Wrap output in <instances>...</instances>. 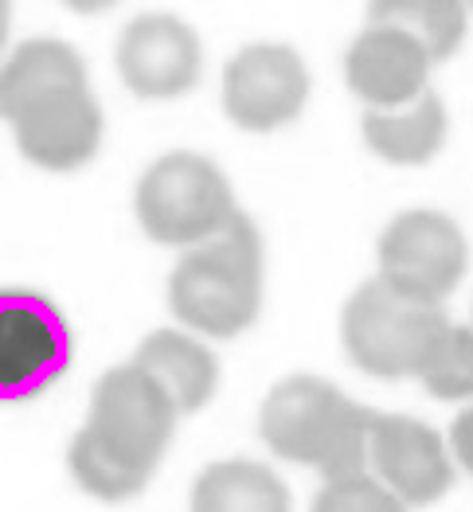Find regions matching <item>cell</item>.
Here are the masks:
<instances>
[{
  "label": "cell",
  "instance_id": "2",
  "mask_svg": "<svg viewBox=\"0 0 473 512\" xmlns=\"http://www.w3.org/2000/svg\"><path fill=\"white\" fill-rule=\"evenodd\" d=\"M364 430L368 407L352 403L341 387L321 376H286L270 387L258 411L262 442L278 458L317 470L325 481L368 466Z\"/></svg>",
  "mask_w": 473,
  "mask_h": 512
},
{
  "label": "cell",
  "instance_id": "6",
  "mask_svg": "<svg viewBox=\"0 0 473 512\" xmlns=\"http://www.w3.org/2000/svg\"><path fill=\"white\" fill-rule=\"evenodd\" d=\"M75 337L63 309L36 290H0V403L43 395L71 368Z\"/></svg>",
  "mask_w": 473,
  "mask_h": 512
},
{
  "label": "cell",
  "instance_id": "12",
  "mask_svg": "<svg viewBox=\"0 0 473 512\" xmlns=\"http://www.w3.org/2000/svg\"><path fill=\"white\" fill-rule=\"evenodd\" d=\"M430 67L434 59L423 43L384 24H368L344 51V83L368 110H391L419 98L430 83Z\"/></svg>",
  "mask_w": 473,
  "mask_h": 512
},
{
  "label": "cell",
  "instance_id": "9",
  "mask_svg": "<svg viewBox=\"0 0 473 512\" xmlns=\"http://www.w3.org/2000/svg\"><path fill=\"white\" fill-rule=\"evenodd\" d=\"M364 450L372 477L387 485L407 509L434 505L454 485V462L446 454V442L411 415L368 411Z\"/></svg>",
  "mask_w": 473,
  "mask_h": 512
},
{
  "label": "cell",
  "instance_id": "15",
  "mask_svg": "<svg viewBox=\"0 0 473 512\" xmlns=\"http://www.w3.org/2000/svg\"><path fill=\"white\" fill-rule=\"evenodd\" d=\"M360 133L364 145L387 165H427L446 141V106L427 86L419 98L403 106L368 110L360 118Z\"/></svg>",
  "mask_w": 473,
  "mask_h": 512
},
{
  "label": "cell",
  "instance_id": "4",
  "mask_svg": "<svg viewBox=\"0 0 473 512\" xmlns=\"http://www.w3.org/2000/svg\"><path fill=\"white\" fill-rule=\"evenodd\" d=\"M133 212L141 231L161 247H192L215 235L235 208V192L223 169L188 149L153 161L133 192Z\"/></svg>",
  "mask_w": 473,
  "mask_h": 512
},
{
  "label": "cell",
  "instance_id": "16",
  "mask_svg": "<svg viewBox=\"0 0 473 512\" xmlns=\"http://www.w3.org/2000/svg\"><path fill=\"white\" fill-rule=\"evenodd\" d=\"M188 512H294L278 473L251 458H223L200 470Z\"/></svg>",
  "mask_w": 473,
  "mask_h": 512
},
{
  "label": "cell",
  "instance_id": "3",
  "mask_svg": "<svg viewBox=\"0 0 473 512\" xmlns=\"http://www.w3.org/2000/svg\"><path fill=\"white\" fill-rule=\"evenodd\" d=\"M450 317L442 305L403 298L380 278L364 282L344 301L341 341L348 360L376 380L419 376L427 352L446 333Z\"/></svg>",
  "mask_w": 473,
  "mask_h": 512
},
{
  "label": "cell",
  "instance_id": "23",
  "mask_svg": "<svg viewBox=\"0 0 473 512\" xmlns=\"http://www.w3.org/2000/svg\"><path fill=\"white\" fill-rule=\"evenodd\" d=\"M8 28H12V0H0V51L8 43Z\"/></svg>",
  "mask_w": 473,
  "mask_h": 512
},
{
  "label": "cell",
  "instance_id": "21",
  "mask_svg": "<svg viewBox=\"0 0 473 512\" xmlns=\"http://www.w3.org/2000/svg\"><path fill=\"white\" fill-rule=\"evenodd\" d=\"M470 427H473V415L470 411H462L454 423H450V462H458L462 470H470L473 462V450H470Z\"/></svg>",
  "mask_w": 473,
  "mask_h": 512
},
{
  "label": "cell",
  "instance_id": "10",
  "mask_svg": "<svg viewBox=\"0 0 473 512\" xmlns=\"http://www.w3.org/2000/svg\"><path fill=\"white\" fill-rule=\"evenodd\" d=\"M204 47L192 24L172 12H141L122 28L118 75L137 98H180L200 83Z\"/></svg>",
  "mask_w": 473,
  "mask_h": 512
},
{
  "label": "cell",
  "instance_id": "20",
  "mask_svg": "<svg viewBox=\"0 0 473 512\" xmlns=\"http://www.w3.org/2000/svg\"><path fill=\"white\" fill-rule=\"evenodd\" d=\"M309 512H407V505L368 470H360L325 481V489L313 497Z\"/></svg>",
  "mask_w": 473,
  "mask_h": 512
},
{
  "label": "cell",
  "instance_id": "13",
  "mask_svg": "<svg viewBox=\"0 0 473 512\" xmlns=\"http://www.w3.org/2000/svg\"><path fill=\"white\" fill-rule=\"evenodd\" d=\"M133 364L169 395L176 415H192L208 407L219 387V360L208 344L192 333L157 329L137 344Z\"/></svg>",
  "mask_w": 473,
  "mask_h": 512
},
{
  "label": "cell",
  "instance_id": "22",
  "mask_svg": "<svg viewBox=\"0 0 473 512\" xmlns=\"http://www.w3.org/2000/svg\"><path fill=\"white\" fill-rule=\"evenodd\" d=\"M71 12H79V16H98V12H110L114 4H122V0H63Z\"/></svg>",
  "mask_w": 473,
  "mask_h": 512
},
{
  "label": "cell",
  "instance_id": "11",
  "mask_svg": "<svg viewBox=\"0 0 473 512\" xmlns=\"http://www.w3.org/2000/svg\"><path fill=\"white\" fill-rule=\"evenodd\" d=\"M16 149L47 172H75L102 145V106L86 86H67L24 110L16 122Z\"/></svg>",
  "mask_w": 473,
  "mask_h": 512
},
{
  "label": "cell",
  "instance_id": "17",
  "mask_svg": "<svg viewBox=\"0 0 473 512\" xmlns=\"http://www.w3.org/2000/svg\"><path fill=\"white\" fill-rule=\"evenodd\" d=\"M368 24L399 28L430 59H450L470 28L466 0H368Z\"/></svg>",
  "mask_w": 473,
  "mask_h": 512
},
{
  "label": "cell",
  "instance_id": "8",
  "mask_svg": "<svg viewBox=\"0 0 473 512\" xmlns=\"http://www.w3.org/2000/svg\"><path fill=\"white\" fill-rule=\"evenodd\" d=\"M309 102V67L290 43H247L223 67V114L247 133L290 126Z\"/></svg>",
  "mask_w": 473,
  "mask_h": 512
},
{
  "label": "cell",
  "instance_id": "5",
  "mask_svg": "<svg viewBox=\"0 0 473 512\" xmlns=\"http://www.w3.org/2000/svg\"><path fill=\"white\" fill-rule=\"evenodd\" d=\"M380 282L395 294L442 305L466 278V235L446 212L411 208L399 212L380 235Z\"/></svg>",
  "mask_w": 473,
  "mask_h": 512
},
{
  "label": "cell",
  "instance_id": "18",
  "mask_svg": "<svg viewBox=\"0 0 473 512\" xmlns=\"http://www.w3.org/2000/svg\"><path fill=\"white\" fill-rule=\"evenodd\" d=\"M67 466H71V477L79 481V489L98 497V501H129L137 497L153 473L141 470V466H129L126 458H118L114 450H106L90 430H79L71 438V450H67Z\"/></svg>",
  "mask_w": 473,
  "mask_h": 512
},
{
  "label": "cell",
  "instance_id": "1",
  "mask_svg": "<svg viewBox=\"0 0 473 512\" xmlns=\"http://www.w3.org/2000/svg\"><path fill=\"white\" fill-rule=\"evenodd\" d=\"M262 235L247 212H235L215 235L184 247L169 274V309L188 333L231 341L262 309Z\"/></svg>",
  "mask_w": 473,
  "mask_h": 512
},
{
  "label": "cell",
  "instance_id": "7",
  "mask_svg": "<svg viewBox=\"0 0 473 512\" xmlns=\"http://www.w3.org/2000/svg\"><path fill=\"white\" fill-rule=\"evenodd\" d=\"M176 419L180 415L169 403V395L129 360V364L110 368L94 384L86 430L106 450L126 458L129 466L153 473L176 434Z\"/></svg>",
  "mask_w": 473,
  "mask_h": 512
},
{
  "label": "cell",
  "instance_id": "14",
  "mask_svg": "<svg viewBox=\"0 0 473 512\" xmlns=\"http://www.w3.org/2000/svg\"><path fill=\"white\" fill-rule=\"evenodd\" d=\"M67 86H86L83 55L55 36L24 40L0 63V118L16 122L24 110Z\"/></svg>",
  "mask_w": 473,
  "mask_h": 512
},
{
  "label": "cell",
  "instance_id": "19",
  "mask_svg": "<svg viewBox=\"0 0 473 512\" xmlns=\"http://www.w3.org/2000/svg\"><path fill=\"white\" fill-rule=\"evenodd\" d=\"M419 384L427 387L434 399H446V403H458V399H470L473 391V337L470 325H446V333L434 341V348L427 352L419 376Z\"/></svg>",
  "mask_w": 473,
  "mask_h": 512
}]
</instances>
